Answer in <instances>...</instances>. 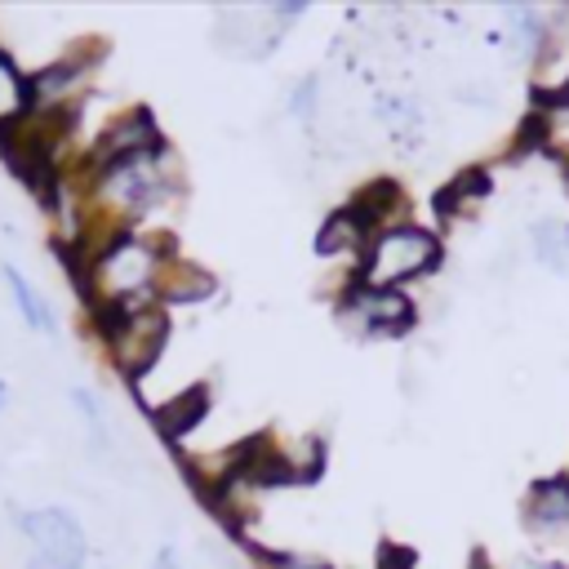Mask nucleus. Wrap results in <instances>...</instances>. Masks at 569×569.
<instances>
[{
	"label": "nucleus",
	"instance_id": "nucleus-1",
	"mask_svg": "<svg viewBox=\"0 0 569 569\" xmlns=\"http://www.w3.org/2000/svg\"><path fill=\"white\" fill-rule=\"evenodd\" d=\"M164 262H169V253H160V244L138 236V231H124V236L107 240L89 262L76 267L93 320H111V316H124L133 307L160 302L156 280H160Z\"/></svg>",
	"mask_w": 569,
	"mask_h": 569
},
{
	"label": "nucleus",
	"instance_id": "nucleus-2",
	"mask_svg": "<svg viewBox=\"0 0 569 569\" xmlns=\"http://www.w3.org/2000/svg\"><path fill=\"white\" fill-rule=\"evenodd\" d=\"M436 267H440V236L418 222H396V227H382L378 236H369L351 284L391 293V289H405L409 280H422Z\"/></svg>",
	"mask_w": 569,
	"mask_h": 569
},
{
	"label": "nucleus",
	"instance_id": "nucleus-3",
	"mask_svg": "<svg viewBox=\"0 0 569 569\" xmlns=\"http://www.w3.org/2000/svg\"><path fill=\"white\" fill-rule=\"evenodd\" d=\"M98 333L107 338L116 369H120L129 382H138V378L160 360V351H164V342H169V311H164L160 302H147V307L124 311V316L98 320Z\"/></svg>",
	"mask_w": 569,
	"mask_h": 569
},
{
	"label": "nucleus",
	"instance_id": "nucleus-4",
	"mask_svg": "<svg viewBox=\"0 0 569 569\" xmlns=\"http://www.w3.org/2000/svg\"><path fill=\"white\" fill-rule=\"evenodd\" d=\"M13 520L31 542L27 569H84L89 538H84V525L67 507L49 502V507H36V511H18Z\"/></svg>",
	"mask_w": 569,
	"mask_h": 569
},
{
	"label": "nucleus",
	"instance_id": "nucleus-5",
	"mask_svg": "<svg viewBox=\"0 0 569 569\" xmlns=\"http://www.w3.org/2000/svg\"><path fill=\"white\" fill-rule=\"evenodd\" d=\"M520 525L533 542L529 556L569 569V476L538 480L520 502Z\"/></svg>",
	"mask_w": 569,
	"mask_h": 569
},
{
	"label": "nucleus",
	"instance_id": "nucleus-6",
	"mask_svg": "<svg viewBox=\"0 0 569 569\" xmlns=\"http://www.w3.org/2000/svg\"><path fill=\"white\" fill-rule=\"evenodd\" d=\"M338 311H342V320L360 325L369 338H387V333H405V329H413V302H409L405 289L373 293V289L351 284Z\"/></svg>",
	"mask_w": 569,
	"mask_h": 569
},
{
	"label": "nucleus",
	"instance_id": "nucleus-7",
	"mask_svg": "<svg viewBox=\"0 0 569 569\" xmlns=\"http://www.w3.org/2000/svg\"><path fill=\"white\" fill-rule=\"evenodd\" d=\"M347 209L360 218V227H365L369 236H378L382 227L405 222V218H400V213H405V191H400L391 178H378V182H369L365 191H356Z\"/></svg>",
	"mask_w": 569,
	"mask_h": 569
},
{
	"label": "nucleus",
	"instance_id": "nucleus-8",
	"mask_svg": "<svg viewBox=\"0 0 569 569\" xmlns=\"http://www.w3.org/2000/svg\"><path fill=\"white\" fill-rule=\"evenodd\" d=\"M213 289H218L213 276L204 267L178 258V253H169V262H164V271L156 280V298L160 302H204V298H213Z\"/></svg>",
	"mask_w": 569,
	"mask_h": 569
},
{
	"label": "nucleus",
	"instance_id": "nucleus-9",
	"mask_svg": "<svg viewBox=\"0 0 569 569\" xmlns=\"http://www.w3.org/2000/svg\"><path fill=\"white\" fill-rule=\"evenodd\" d=\"M31 111H36L31 76H22V71H18V62H13L9 53H0V133L18 129Z\"/></svg>",
	"mask_w": 569,
	"mask_h": 569
},
{
	"label": "nucleus",
	"instance_id": "nucleus-10",
	"mask_svg": "<svg viewBox=\"0 0 569 569\" xmlns=\"http://www.w3.org/2000/svg\"><path fill=\"white\" fill-rule=\"evenodd\" d=\"M365 244H369V231L360 227V218L342 204V209H333L329 218H325V227L316 231V253L320 258H338V253H365Z\"/></svg>",
	"mask_w": 569,
	"mask_h": 569
},
{
	"label": "nucleus",
	"instance_id": "nucleus-11",
	"mask_svg": "<svg viewBox=\"0 0 569 569\" xmlns=\"http://www.w3.org/2000/svg\"><path fill=\"white\" fill-rule=\"evenodd\" d=\"M0 276H4V284H9V293H13V302H18V311H22V320L36 329V333H53V311H49V302L40 298V289L13 267V262H4L0 267Z\"/></svg>",
	"mask_w": 569,
	"mask_h": 569
},
{
	"label": "nucleus",
	"instance_id": "nucleus-12",
	"mask_svg": "<svg viewBox=\"0 0 569 569\" xmlns=\"http://www.w3.org/2000/svg\"><path fill=\"white\" fill-rule=\"evenodd\" d=\"M529 240H533V253H538L542 267H551V271H565L569 267V222L538 218L533 231H529Z\"/></svg>",
	"mask_w": 569,
	"mask_h": 569
},
{
	"label": "nucleus",
	"instance_id": "nucleus-13",
	"mask_svg": "<svg viewBox=\"0 0 569 569\" xmlns=\"http://www.w3.org/2000/svg\"><path fill=\"white\" fill-rule=\"evenodd\" d=\"M204 405H209V391L204 387H191V391H182L178 400H169V405H160L156 409V422H160V431L164 436H182V431H191V422L204 413Z\"/></svg>",
	"mask_w": 569,
	"mask_h": 569
},
{
	"label": "nucleus",
	"instance_id": "nucleus-14",
	"mask_svg": "<svg viewBox=\"0 0 569 569\" xmlns=\"http://www.w3.org/2000/svg\"><path fill=\"white\" fill-rule=\"evenodd\" d=\"M378 120L391 129V138L396 142H413L418 138V124H422V116H418V107L409 102V98H391V93H378Z\"/></svg>",
	"mask_w": 569,
	"mask_h": 569
},
{
	"label": "nucleus",
	"instance_id": "nucleus-15",
	"mask_svg": "<svg viewBox=\"0 0 569 569\" xmlns=\"http://www.w3.org/2000/svg\"><path fill=\"white\" fill-rule=\"evenodd\" d=\"M489 191V173L485 169H467V173H458L440 196H436V209L440 213H462L476 196H485Z\"/></svg>",
	"mask_w": 569,
	"mask_h": 569
},
{
	"label": "nucleus",
	"instance_id": "nucleus-16",
	"mask_svg": "<svg viewBox=\"0 0 569 569\" xmlns=\"http://www.w3.org/2000/svg\"><path fill=\"white\" fill-rule=\"evenodd\" d=\"M71 405L80 409V418L89 422V436H93V449H111V431H107V413H102V405H98V396L93 391H84V387H76L71 391Z\"/></svg>",
	"mask_w": 569,
	"mask_h": 569
},
{
	"label": "nucleus",
	"instance_id": "nucleus-17",
	"mask_svg": "<svg viewBox=\"0 0 569 569\" xmlns=\"http://www.w3.org/2000/svg\"><path fill=\"white\" fill-rule=\"evenodd\" d=\"M316 98H320V80H316V76H302V80L293 84V93H289V111H293L298 120H316Z\"/></svg>",
	"mask_w": 569,
	"mask_h": 569
},
{
	"label": "nucleus",
	"instance_id": "nucleus-18",
	"mask_svg": "<svg viewBox=\"0 0 569 569\" xmlns=\"http://www.w3.org/2000/svg\"><path fill=\"white\" fill-rule=\"evenodd\" d=\"M151 569H187V565H182L178 547H160V551H156V560H151Z\"/></svg>",
	"mask_w": 569,
	"mask_h": 569
},
{
	"label": "nucleus",
	"instance_id": "nucleus-19",
	"mask_svg": "<svg viewBox=\"0 0 569 569\" xmlns=\"http://www.w3.org/2000/svg\"><path fill=\"white\" fill-rule=\"evenodd\" d=\"M511 569H565V565H551V560H538V556H516Z\"/></svg>",
	"mask_w": 569,
	"mask_h": 569
},
{
	"label": "nucleus",
	"instance_id": "nucleus-20",
	"mask_svg": "<svg viewBox=\"0 0 569 569\" xmlns=\"http://www.w3.org/2000/svg\"><path fill=\"white\" fill-rule=\"evenodd\" d=\"M4 405H9V382H0V413H4Z\"/></svg>",
	"mask_w": 569,
	"mask_h": 569
},
{
	"label": "nucleus",
	"instance_id": "nucleus-21",
	"mask_svg": "<svg viewBox=\"0 0 569 569\" xmlns=\"http://www.w3.org/2000/svg\"><path fill=\"white\" fill-rule=\"evenodd\" d=\"M476 569H485V556H480V560H476Z\"/></svg>",
	"mask_w": 569,
	"mask_h": 569
}]
</instances>
